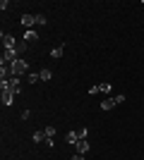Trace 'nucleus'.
Masks as SVG:
<instances>
[{"label": "nucleus", "instance_id": "nucleus-1", "mask_svg": "<svg viewBox=\"0 0 144 160\" xmlns=\"http://www.w3.org/2000/svg\"><path fill=\"white\" fill-rule=\"evenodd\" d=\"M14 96H17V93L10 88V84H7V81H0V100H3V105L10 108L14 103Z\"/></svg>", "mask_w": 144, "mask_h": 160}, {"label": "nucleus", "instance_id": "nucleus-2", "mask_svg": "<svg viewBox=\"0 0 144 160\" xmlns=\"http://www.w3.org/2000/svg\"><path fill=\"white\" fill-rule=\"evenodd\" d=\"M10 69H12L14 77H22V74H27V72H29V62L24 60V58H19L14 65H10Z\"/></svg>", "mask_w": 144, "mask_h": 160}, {"label": "nucleus", "instance_id": "nucleus-3", "mask_svg": "<svg viewBox=\"0 0 144 160\" xmlns=\"http://www.w3.org/2000/svg\"><path fill=\"white\" fill-rule=\"evenodd\" d=\"M17 60H19L17 48H14V50H5V53H3V60H0V65H14Z\"/></svg>", "mask_w": 144, "mask_h": 160}, {"label": "nucleus", "instance_id": "nucleus-4", "mask_svg": "<svg viewBox=\"0 0 144 160\" xmlns=\"http://www.w3.org/2000/svg\"><path fill=\"white\" fill-rule=\"evenodd\" d=\"M0 38H3V46H5V50H14L17 48V38H14L12 33H0Z\"/></svg>", "mask_w": 144, "mask_h": 160}, {"label": "nucleus", "instance_id": "nucleus-5", "mask_svg": "<svg viewBox=\"0 0 144 160\" xmlns=\"http://www.w3.org/2000/svg\"><path fill=\"white\" fill-rule=\"evenodd\" d=\"M19 22H22V27H24V31H29V29H34V27H36V14H29V12H24Z\"/></svg>", "mask_w": 144, "mask_h": 160}, {"label": "nucleus", "instance_id": "nucleus-6", "mask_svg": "<svg viewBox=\"0 0 144 160\" xmlns=\"http://www.w3.org/2000/svg\"><path fill=\"white\" fill-rule=\"evenodd\" d=\"M118 105V100H115V96H106V98L101 100V110H106V112H108V110H113V108Z\"/></svg>", "mask_w": 144, "mask_h": 160}, {"label": "nucleus", "instance_id": "nucleus-7", "mask_svg": "<svg viewBox=\"0 0 144 160\" xmlns=\"http://www.w3.org/2000/svg\"><path fill=\"white\" fill-rule=\"evenodd\" d=\"M75 148H77V153H79V155H87L91 146H89V141H87V139H79V141L75 143Z\"/></svg>", "mask_w": 144, "mask_h": 160}, {"label": "nucleus", "instance_id": "nucleus-8", "mask_svg": "<svg viewBox=\"0 0 144 160\" xmlns=\"http://www.w3.org/2000/svg\"><path fill=\"white\" fill-rule=\"evenodd\" d=\"M36 41H39V31H36V29L24 31V43H36Z\"/></svg>", "mask_w": 144, "mask_h": 160}, {"label": "nucleus", "instance_id": "nucleus-9", "mask_svg": "<svg viewBox=\"0 0 144 160\" xmlns=\"http://www.w3.org/2000/svg\"><path fill=\"white\" fill-rule=\"evenodd\" d=\"M77 141H79V136H77V129H72V132H67V134H65V143L75 146Z\"/></svg>", "mask_w": 144, "mask_h": 160}, {"label": "nucleus", "instance_id": "nucleus-10", "mask_svg": "<svg viewBox=\"0 0 144 160\" xmlns=\"http://www.w3.org/2000/svg\"><path fill=\"white\" fill-rule=\"evenodd\" d=\"M7 84H10V88H12L14 93H19V91H22V84H19V77H12V79L7 81Z\"/></svg>", "mask_w": 144, "mask_h": 160}, {"label": "nucleus", "instance_id": "nucleus-11", "mask_svg": "<svg viewBox=\"0 0 144 160\" xmlns=\"http://www.w3.org/2000/svg\"><path fill=\"white\" fill-rule=\"evenodd\" d=\"M39 77H41V81H51V77H53V72H51L48 67H43L41 72H39Z\"/></svg>", "mask_w": 144, "mask_h": 160}, {"label": "nucleus", "instance_id": "nucleus-12", "mask_svg": "<svg viewBox=\"0 0 144 160\" xmlns=\"http://www.w3.org/2000/svg\"><path fill=\"white\" fill-rule=\"evenodd\" d=\"M62 50H65V46H55L53 50H51V58H53V60H58V58L62 55Z\"/></svg>", "mask_w": 144, "mask_h": 160}, {"label": "nucleus", "instance_id": "nucleus-13", "mask_svg": "<svg viewBox=\"0 0 144 160\" xmlns=\"http://www.w3.org/2000/svg\"><path fill=\"white\" fill-rule=\"evenodd\" d=\"M31 139H34L36 143H41V141H46V132H41V129H39V132H34V136H31Z\"/></svg>", "mask_w": 144, "mask_h": 160}, {"label": "nucleus", "instance_id": "nucleus-14", "mask_svg": "<svg viewBox=\"0 0 144 160\" xmlns=\"http://www.w3.org/2000/svg\"><path fill=\"white\" fill-rule=\"evenodd\" d=\"M27 81H29V84H36V81H41V77H39V74H36V72H29Z\"/></svg>", "mask_w": 144, "mask_h": 160}, {"label": "nucleus", "instance_id": "nucleus-15", "mask_svg": "<svg viewBox=\"0 0 144 160\" xmlns=\"http://www.w3.org/2000/svg\"><path fill=\"white\" fill-rule=\"evenodd\" d=\"M43 132H46V139H53V136H55V127H53V124H48Z\"/></svg>", "mask_w": 144, "mask_h": 160}, {"label": "nucleus", "instance_id": "nucleus-16", "mask_svg": "<svg viewBox=\"0 0 144 160\" xmlns=\"http://www.w3.org/2000/svg\"><path fill=\"white\" fill-rule=\"evenodd\" d=\"M77 136H79V139H87V136H89V129H87V127H79V129H77Z\"/></svg>", "mask_w": 144, "mask_h": 160}, {"label": "nucleus", "instance_id": "nucleus-17", "mask_svg": "<svg viewBox=\"0 0 144 160\" xmlns=\"http://www.w3.org/2000/svg\"><path fill=\"white\" fill-rule=\"evenodd\" d=\"M110 91H113V86H110V84H101V93L110 96Z\"/></svg>", "mask_w": 144, "mask_h": 160}, {"label": "nucleus", "instance_id": "nucleus-18", "mask_svg": "<svg viewBox=\"0 0 144 160\" xmlns=\"http://www.w3.org/2000/svg\"><path fill=\"white\" fill-rule=\"evenodd\" d=\"M99 91H101V84H94V86L89 88V96H96Z\"/></svg>", "mask_w": 144, "mask_h": 160}, {"label": "nucleus", "instance_id": "nucleus-19", "mask_svg": "<svg viewBox=\"0 0 144 160\" xmlns=\"http://www.w3.org/2000/svg\"><path fill=\"white\" fill-rule=\"evenodd\" d=\"M46 24V17L43 14H36V27H43Z\"/></svg>", "mask_w": 144, "mask_h": 160}, {"label": "nucleus", "instance_id": "nucleus-20", "mask_svg": "<svg viewBox=\"0 0 144 160\" xmlns=\"http://www.w3.org/2000/svg\"><path fill=\"white\" fill-rule=\"evenodd\" d=\"M0 10H3V12H7V10H10V0H3V2H0Z\"/></svg>", "mask_w": 144, "mask_h": 160}, {"label": "nucleus", "instance_id": "nucleus-21", "mask_svg": "<svg viewBox=\"0 0 144 160\" xmlns=\"http://www.w3.org/2000/svg\"><path fill=\"white\" fill-rule=\"evenodd\" d=\"M72 160H84V155H79V153H75V155H72Z\"/></svg>", "mask_w": 144, "mask_h": 160}]
</instances>
